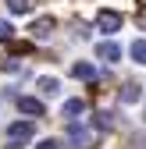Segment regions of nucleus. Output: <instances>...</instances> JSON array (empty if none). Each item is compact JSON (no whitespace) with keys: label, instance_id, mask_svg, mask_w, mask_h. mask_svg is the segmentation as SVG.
Returning <instances> with one entry per match:
<instances>
[{"label":"nucleus","instance_id":"nucleus-7","mask_svg":"<svg viewBox=\"0 0 146 149\" xmlns=\"http://www.w3.org/2000/svg\"><path fill=\"white\" fill-rule=\"evenodd\" d=\"M71 74H75V78H82V82H96V68L86 64V61H79L75 68H71Z\"/></svg>","mask_w":146,"mask_h":149},{"label":"nucleus","instance_id":"nucleus-2","mask_svg":"<svg viewBox=\"0 0 146 149\" xmlns=\"http://www.w3.org/2000/svg\"><path fill=\"white\" fill-rule=\"evenodd\" d=\"M36 135V124L32 121H14L11 128H7V139L11 142H25V139H32Z\"/></svg>","mask_w":146,"mask_h":149},{"label":"nucleus","instance_id":"nucleus-8","mask_svg":"<svg viewBox=\"0 0 146 149\" xmlns=\"http://www.w3.org/2000/svg\"><path fill=\"white\" fill-rule=\"evenodd\" d=\"M118 96H121V103H135V100L142 96V85L128 82V85H121V92H118Z\"/></svg>","mask_w":146,"mask_h":149},{"label":"nucleus","instance_id":"nucleus-16","mask_svg":"<svg viewBox=\"0 0 146 149\" xmlns=\"http://www.w3.org/2000/svg\"><path fill=\"white\" fill-rule=\"evenodd\" d=\"M142 25H146V14H142Z\"/></svg>","mask_w":146,"mask_h":149},{"label":"nucleus","instance_id":"nucleus-14","mask_svg":"<svg viewBox=\"0 0 146 149\" xmlns=\"http://www.w3.org/2000/svg\"><path fill=\"white\" fill-rule=\"evenodd\" d=\"M11 32H14V29L4 22V18H0V39H11Z\"/></svg>","mask_w":146,"mask_h":149},{"label":"nucleus","instance_id":"nucleus-4","mask_svg":"<svg viewBox=\"0 0 146 149\" xmlns=\"http://www.w3.org/2000/svg\"><path fill=\"white\" fill-rule=\"evenodd\" d=\"M96 57H100V61H107V64H114V61L121 57V46L107 39V43H100V46H96Z\"/></svg>","mask_w":146,"mask_h":149},{"label":"nucleus","instance_id":"nucleus-5","mask_svg":"<svg viewBox=\"0 0 146 149\" xmlns=\"http://www.w3.org/2000/svg\"><path fill=\"white\" fill-rule=\"evenodd\" d=\"M18 110L29 114V117H43V103L36 100V96H22V100H18Z\"/></svg>","mask_w":146,"mask_h":149},{"label":"nucleus","instance_id":"nucleus-3","mask_svg":"<svg viewBox=\"0 0 146 149\" xmlns=\"http://www.w3.org/2000/svg\"><path fill=\"white\" fill-rule=\"evenodd\" d=\"M96 29L100 32H118L121 29V14L118 11H100L96 14Z\"/></svg>","mask_w":146,"mask_h":149},{"label":"nucleus","instance_id":"nucleus-9","mask_svg":"<svg viewBox=\"0 0 146 149\" xmlns=\"http://www.w3.org/2000/svg\"><path fill=\"white\" fill-rule=\"evenodd\" d=\"M82 110H86V100H68V103H64V110H61V114H64V117L71 121V117H79V114H82Z\"/></svg>","mask_w":146,"mask_h":149},{"label":"nucleus","instance_id":"nucleus-13","mask_svg":"<svg viewBox=\"0 0 146 149\" xmlns=\"http://www.w3.org/2000/svg\"><path fill=\"white\" fill-rule=\"evenodd\" d=\"M111 124H114V117L107 114V110H100V114H96V128L103 132V128H111Z\"/></svg>","mask_w":146,"mask_h":149},{"label":"nucleus","instance_id":"nucleus-6","mask_svg":"<svg viewBox=\"0 0 146 149\" xmlns=\"http://www.w3.org/2000/svg\"><path fill=\"white\" fill-rule=\"evenodd\" d=\"M32 36H36V39H46V36L53 32V18L46 14V18H36V22H32V29H29Z\"/></svg>","mask_w":146,"mask_h":149},{"label":"nucleus","instance_id":"nucleus-12","mask_svg":"<svg viewBox=\"0 0 146 149\" xmlns=\"http://www.w3.org/2000/svg\"><path fill=\"white\" fill-rule=\"evenodd\" d=\"M7 11L11 14H29L32 11V0H7Z\"/></svg>","mask_w":146,"mask_h":149},{"label":"nucleus","instance_id":"nucleus-1","mask_svg":"<svg viewBox=\"0 0 146 149\" xmlns=\"http://www.w3.org/2000/svg\"><path fill=\"white\" fill-rule=\"evenodd\" d=\"M68 142H71V149H93V146H96V132L86 128V124H79L75 117H71V121H68Z\"/></svg>","mask_w":146,"mask_h":149},{"label":"nucleus","instance_id":"nucleus-11","mask_svg":"<svg viewBox=\"0 0 146 149\" xmlns=\"http://www.w3.org/2000/svg\"><path fill=\"white\" fill-rule=\"evenodd\" d=\"M128 53H132V61H135V64H146V39H135Z\"/></svg>","mask_w":146,"mask_h":149},{"label":"nucleus","instance_id":"nucleus-17","mask_svg":"<svg viewBox=\"0 0 146 149\" xmlns=\"http://www.w3.org/2000/svg\"><path fill=\"white\" fill-rule=\"evenodd\" d=\"M142 121H146V114H142Z\"/></svg>","mask_w":146,"mask_h":149},{"label":"nucleus","instance_id":"nucleus-15","mask_svg":"<svg viewBox=\"0 0 146 149\" xmlns=\"http://www.w3.org/2000/svg\"><path fill=\"white\" fill-rule=\"evenodd\" d=\"M36 149H61V146H57V142H53V139H43V142H39V146H36Z\"/></svg>","mask_w":146,"mask_h":149},{"label":"nucleus","instance_id":"nucleus-10","mask_svg":"<svg viewBox=\"0 0 146 149\" xmlns=\"http://www.w3.org/2000/svg\"><path fill=\"white\" fill-rule=\"evenodd\" d=\"M36 85H39L43 96H57V92H61V82H57V78H39Z\"/></svg>","mask_w":146,"mask_h":149}]
</instances>
